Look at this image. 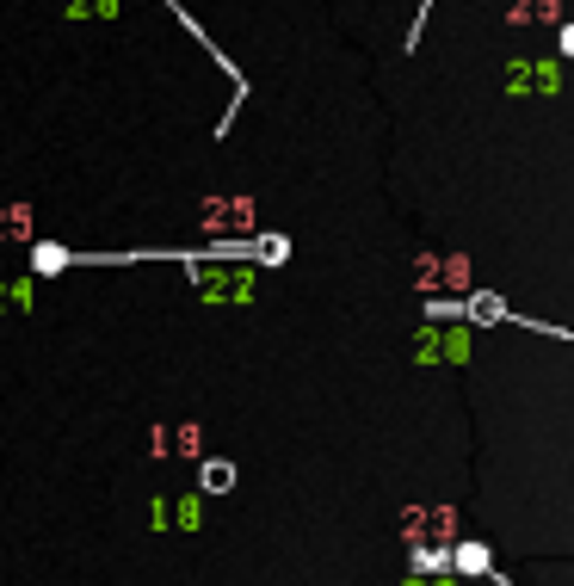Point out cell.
Wrapping results in <instances>:
<instances>
[{
  "instance_id": "1",
  "label": "cell",
  "mask_w": 574,
  "mask_h": 586,
  "mask_svg": "<svg viewBox=\"0 0 574 586\" xmlns=\"http://www.w3.org/2000/svg\"><path fill=\"white\" fill-rule=\"evenodd\" d=\"M31 229V210L25 204H7V210H0V235H25Z\"/></svg>"
}]
</instances>
